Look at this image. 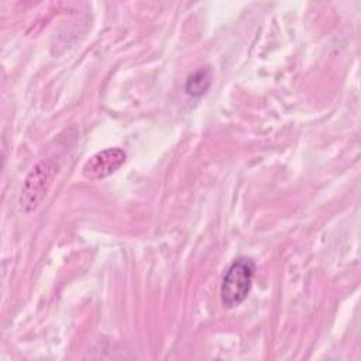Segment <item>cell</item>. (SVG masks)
I'll use <instances>...</instances> for the list:
<instances>
[{"mask_svg": "<svg viewBox=\"0 0 361 361\" xmlns=\"http://www.w3.org/2000/svg\"><path fill=\"white\" fill-rule=\"evenodd\" d=\"M254 274L255 262L250 257H238L228 265L220 285V299L226 309H234L247 299Z\"/></svg>", "mask_w": 361, "mask_h": 361, "instance_id": "obj_1", "label": "cell"}, {"mask_svg": "<svg viewBox=\"0 0 361 361\" xmlns=\"http://www.w3.org/2000/svg\"><path fill=\"white\" fill-rule=\"evenodd\" d=\"M58 172L59 164L55 158H44L30 171L20 195V206L25 213H31L38 207Z\"/></svg>", "mask_w": 361, "mask_h": 361, "instance_id": "obj_2", "label": "cell"}, {"mask_svg": "<svg viewBox=\"0 0 361 361\" xmlns=\"http://www.w3.org/2000/svg\"><path fill=\"white\" fill-rule=\"evenodd\" d=\"M126 152L121 148H104L93 154L83 165L82 175L89 180H102L121 168L126 162Z\"/></svg>", "mask_w": 361, "mask_h": 361, "instance_id": "obj_3", "label": "cell"}, {"mask_svg": "<svg viewBox=\"0 0 361 361\" xmlns=\"http://www.w3.org/2000/svg\"><path fill=\"white\" fill-rule=\"evenodd\" d=\"M212 72L209 68H200L188 76L185 83V92L190 97H202L212 86Z\"/></svg>", "mask_w": 361, "mask_h": 361, "instance_id": "obj_4", "label": "cell"}]
</instances>
